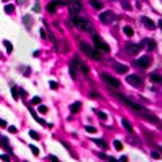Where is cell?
<instances>
[{
	"label": "cell",
	"instance_id": "obj_1",
	"mask_svg": "<svg viewBox=\"0 0 162 162\" xmlns=\"http://www.w3.org/2000/svg\"><path fill=\"white\" fill-rule=\"evenodd\" d=\"M80 47H81V50H83V52H84L88 57L94 58V60H100V58H102V54H100V50L93 49V47L89 46L88 42H81V44H80Z\"/></svg>",
	"mask_w": 162,
	"mask_h": 162
},
{
	"label": "cell",
	"instance_id": "obj_2",
	"mask_svg": "<svg viewBox=\"0 0 162 162\" xmlns=\"http://www.w3.org/2000/svg\"><path fill=\"white\" fill-rule=\"evenodd\" d=\"M117 96H118V99L122 100L123 104H127L128 107H130V109H133L135 112H143V110H144V107H143V105H141V104H138V102H135V100H133V99H130V97L122 96V94H117Z\"/></svg>",
	"mask_w": 162,
	"mask_h": 162
},
{
	"label": "cell",
	"instance_id": "obj_3",
	"mask_svg": "<svg viewBox=\"0 0 162 162\" xmlns=\"http://www.w3.org/2000/svg\"><path fill=\"white\" fill-rule=\"evenodd\" d=\"M71 19H73V24H75V26L80 28V29H83V31L91 29V23H89L88 19L81 18V16H78V15H71Z\"/></svg>",
	"mask_w": 162,
	"mask_h": 162
},
{
	"label": "cell",
	"instance_id": "obj_4",
	"mask_svg": "<svg viewBox=\"0 0 162 162\" xmlns=\"http://www.w3.org/2000/svg\"><path fill=\"white\" fill-rule=\"evenodd\" d=\"M93 41H94V46H96L97 50H102V52H109V50H110V47H109L107 44H105L104 41L96 34V32H93Z\"/></svg>",
	"mask_w": 162,
	"mask_h": 162
},
{
	"label": "cell",
	"instance_id": "obj_5",
	"mask_svg": "<svg viewBox=\"0 0 162 162\" xmlns=\"http://www.w3.org/2000/svg\"><path fill=\"white\" fill-rule=\"evenodd\" d=\"M115 18L117 16L113 15V12H110V10H107V12H104V13H99V19L102 21V23H105V24L112 23Z\"/></svg>",
	"mask_w": 162,
	"mask_h": 162
},
{
	"label": "cell",
	"instance_id": "obj_6",
	"mask_svg": "<svg viewBox=\"0 0 162 162\" xmlns=\"http://www.w3.org/2000/svg\"><path fill=\"white\" fill-rule=\"evenodd\" d=\"M78 66H80V60L78 58H73L71 62H70V76L76 80L78 78Z\"/></svg>",
	"mask_w": 162,
	"mask_h": 162
},
{
	"label": "cell",
	"instance_id": "obj_7",
	"mask_svg": "<svg viewBox=\"0 0 162 162\" xmlns=\"http://www.w3.org/2000/svg\"><path fill=\"white\" fill-rule=\"evenodd\" d=\"M66 5H68L70 8V13L71 15H78L81 10V3L78 2V0H70V2H66Z\"/></svg>",
	"mask_w": 162,
	"mask_h": 162
},
{
	"label": "cell",
	"instance_id": "obj_8",
	"mask_svg": "<svg viewBox=\"0 0 162 162\" xmlns=\"http://www.w3.org/2000/svg\"><path fill=\"white\" fill-rule=\"evenodd\" d=\"M127 81L130 83L131 86H135V88H141V84H143V80H141L138 75H128Z\"/></svg>",
	"mask_w": 162,
	"mask_h": 162
},
{
	"label": "cell",
	"instance_id": "obj_9",
	"mask_svg": "<svg viewBox=\"0 0 162 162\" xmlns=\"http://www.w3.org/2000/svg\"><path fill=\"white\" fill-rule=\"evenodd\" d=\"M100 78H102V80H104L109 86H112V88H118V86H120V83H118V81H117L113 76L107 75V73H102V75H100Z\"/></svg>",
	"mask_w": 162,
	"mask_h": 162
},
{
	"label": "cell",
	"instance_id": "obj_10",
	"mask_svg": "<svg viewBox=\"0 0 162 162\" xmlns=\"http://www.w3.org/2000/svg\"><path fill=\"white\" fill-rule=\"evenodd\" d=\"M60 5H66V2H65V0H52V2H49V5H47V12L54 13L55 8L60 7Z\"/></svg>",
	"mask_w": 162,
	"mask_h": 162
},
{
	"label": "cell",
	"instance_id": "obj_11",
	"mask_svg": "<svg viewBox=\"0 0 162 162\" xmlns=\"http://www.w3.org/2000/svg\"><path fill=\"white\" fill-rule=\"evenodd\" d=\"M139 50H141V44H131V42L127 44V52H128V54L136 55Z\"/></svg>",
	"mask_w": 162,
	"mask_h": 162
},
{
	"label": "cell",
	"instance_id": "obj_12",
	"mask_svg": "<svg viewBox=\"0 0 162 162\" xmlns=\"http://www.w3.org/2000/svg\"><path fill=\"white\" fill-rule=\"evenodd\" d=\"M135 65L136 66H141V68H147V66L151 65V58L149 57H139L138 60H136Z\"/></svg>",
	"mask_w": 162,
	"mask_h": 162
},
{
	"label": "cell",
	"instance_id": "obj_13",
	"mask_svg": "<svg viewBox=\"0 0 162 162\" xmlns=\"http://www.w3.org/2000/svg\"><path fill=\"white\" fill-rule=\"evenodd\" d=\"M141 23H143L144 26L147 28V29H154V28H156L154 21H152L151 18H147V16H143V18H141Z\"/></svg>",
	"mask_w": 162,
	"mask_h": 162
},
{
	"label": "cell",
	"instance_id": "obj_14",
	"mask_svg": "<svg viewBox=\"0 0 162 162\" xmlns=\"http://www.w3.org/2000/svg\"><path fill=\"white\" fill-rule=\"evenodd\" d=\"M143 46H146V49L149 50H154L156 49V42L152 41V39H149V37H146V39H143Z\"/></svg>",
	"mask_w": 162,
	"mask_h": 162
},
{
	"label": "cell",
	"instance_id": "obj_15",
	"mask_svg": "<svg viewBox=\"0 0 162 162\" xmlns=\"http://www.w3.org/2000/svg\"><path fill=\"white\" fill-rule=\"evenodd\" d=\"M113 66H115V71H117V73H122V75H123V73H127V71H128V65H123V63H115Z\"/></svg>",
	"mask_w": 162,
	"mask_h": 162
},
{
	"label": "cell",
	"instance_id": "obj_16",
	"mask_svg": "<svg viewBox=\"0 0 162 162\" xmlns=\"http://www.w3.org/2000/svg\"><path fill=\"white\" fill-rule=\"evenodd\" d=\"M23 23L26 26V29H31L32 28V16L31 15H24L23 16Z\"/></svg>",
	"mask_w": 162,
	"mask_h": 162
},
{
	"label": "cell",
	"instance_id": "obj_17",
	"mask_svg": "<svg viewBox=\"0 0 162 162\" xmlns=\"http://www.w3.org/2000/svg\"><path fill=\"white\" fill-rule=\"evenodd\" d=\"M29 112H31L32 118H34L36 122H39V123H41V125H44V127H47V125H49V123H47V122H46V120H42V118H41V117H37V115H36V112H34V110H32V109H29Z\"/></svg>",
	"mask_w": 162,
	"mask_h": 162
},
{
	"label": "cell",
	"instance_id": "obj_18",
	"mask_svg": "<svg viewBox=\"0 0 162 162\" xmlns=\"http://www.w3.org/2000/svg\"><path fill=\"white\" fill-rule=\"evenodd\" d=\"M0 146L3 147V149H7V151L10 149V144H8V139L5 138L3 135H0Z\"/></svg>",
	"mask_w": 162,
	"mask_h": 162
},
{
	"label": "cell",
	"instance_id": "obj_19",
	"mask_svg": "<svg viewBox=\"0 0 162 162\" xmlns=\"http://www.w3.org/2000/svg\"><path fill=\"white\" fill-rule=\"evenodd\" d=\"M122 125H123V127L127 128V131H128V133H133V127H131V123L128 122L127 118H122Z\"/></svg>",
	"mask_w": 162,
	"mask_h": 162
},
{
	"label": "cell",
	"instance_id": "obj_20",
	"mask_svg": "<svg viewBox=\"0 0 162 162\" xmlns=\"http://www.w3.org/2000/svg\"><path fill=\"white\" fill-rule=\"evenodd\" d=\"M89 3H91L93 8H96V10H100V8H102V2H100V0H89Z\"/></svg>",
	"mask_w": 162,
	"mask_h": 162
},
{
	"label": "cell",
	"instance_id": "obj_21",
	"mask_svg": "<svg viewBox=\"0 0 162 162\" xmlns=\"http://www.w3.org/2000/svg\"><path fill=\"white\" fill-rule=\"evenodd\" d=\"M93 143H96L99 147H102V149H105L107 147V143H105L104 139H93Z\"/></svg>",
	"mask_w": 162,
	"mask_h": 162
},
{
	"label": "cell",
	"instance_id": "obj_22",
	"mask_svg": "<svg viewBox=\"0 0 162 162\" xmlns=\"http://www.w3.org/2000/svg\"><path fill=\"white\" fill-rule=\"evenodd\" d=\"M149 80L154 81V83H161V75H159V73H151Z\"/></svg>",
	"mask_w": 162,
	"mask_h": 162
},
{
	"label": "cell",
	"instance_id": "obj_23",
	"mask_svg": "<svg viewBox=\"0 0 162 162\" xmlns=\"http://www.w3.org/2000/svg\"><path fill=\"white\" fill-rule=\"evenodd\" d=\"M3 46H5V49H7V52H8V54H12V52H13V46H12L10 42H8L7 39L3 41Z\"/></svg>",
	"mask_w": 162,
	"mask_h": 162
},
{
	"label": "cell",
	"instance_id": "obj_24",
	"mask_svg": "<svg viewBox=\"0 0 162 162\" xmlns=\"http://www.w3.org/2000/svg\"><path fill=\"white\" fill-rule=\"evenodd\" d=\"M113 147H115L117 151H122V149H123V144H122V141L117 139V141H113Z\"/></svg>",
	"mask_w": 162,
	"mask_h": 162
},
{
	"label": "cell",
	"instance_id": "obj_25",
	"mask_svg": "<svg viewBox=\"0 0 162 162\" xmlns=\"http://www.w3.org/2000/svg\"><path fill=\"white\" fill-rule=\"evenodd\" d=\"M70 110H71V112H78V110H80V102L71 104V105H70Z\"/></svg>",
	"mask_w": 162,
	"mask_h": 162
},
{
	"label": "cell",
	"instance_id": "obj_26",
	"mask_svg": "<svg viewBox=\"0 0 162 162\" xmlns=\"http://www.w3.org/2000/svg\"><path fill=\"white\" fill-rule=\"evenodd\" d=\"M13 12H15V7H13V5H5V13L10 15V13H13Z\"/></svg>",
	"mask_w": 162,
	"mask_h": 162
},
{
	"label": "cell",
	"instance_id": "obj_27",
	"mask_svg": "<svg viewBox=\"0 0 162 162\" xmlns=\"http://www.w3.org/2000/svg\"><path fill=\"white\" fill-rule=\"evenodd\" d=\"M122 8H123V10H130L131 8V5L128 3V0H122Z\"/></svg>",
	"mask_w": 162,
	"mask_h": 162
},
{
	"label": "cell",
	"instance_id": "obj_28",
	"mask_svg": "<svg viewBox=\"0 0 162 162\" xmlns=\"http://www.w3.org/2000/svg\"><path fill=\"white\" fill-rule=\"evenodd\" d=\"M12 96H13L15 100H18V88H15V86L12 88Z\"/></svg>",
	"mask_w": 162,
	"mask_h": 162
},
{
	"label": "cell",
	"instance_id": "obj_29",
	"mask_svg": "<svg viewBox=\"0 0 162 162\" xmlns=\"http://www.w3.org/2000/svg\"><path fill=\"white\" fill-rule=\"evenodd\" d=\"M123 32H125L127 36H133V29H131L130 26H125V28H123Z\"/></svg>",
	"mask_w": 162,
	"mask_h": 162
},
{
	"label": "cell",
	"instance_id": "obj_30",
	"mask_svg": "<svg viewBox=\"0 0 162 162\" xmlns=\"http://www.w3.org/2000/svg\"><path fill=\"white\" fill-rule=\"evenodd\" d=\"M151 156H152V159H156V161H159V159H161V152H159V151H152V152H151Z\"/></svg>",
	"mask_w": 162,
	"mask_h": 162
},
{
	"label": "cell",
	"instance_id": "obj_31",
	"mask_svg": "<svg viewBox=\"0 0 162 162\" xmlns=\"http://www.w3.org/2000/svg\"><path fill=\"white\" fill-rule=\"evenodd\" d=\"M32 12H34V13H39V12H41V5H39V2H36V3L32 5Z\"/></svg>",
	"mask_w": 162,
	"mask_h": 162
},
{
	"label": "cell",
	"instance_id": "obj_32",
	"mask_svg": "<svg viewBox=\"0 0 162 162\" xmlns=\"http://www.w3.org/2000/svg\"><path fill=\"white\" fill-rule=\"evenodd\" d=\"M29 149H31V152H32L34 156H39V149L34 146V144H31V146H29Z\"/></svg>",
	"mask_w": 162,
	"mask_h": 162
},
{
	"label": "cell",
	"instance_id": "obj_33",
	"mask_svg": "<svg viewBox=\"0 0 162 162\" xmlns=\"http://www.w3.org/2000/svg\"><path fill=\"white\" fill-rule=\"evenodd\" d=\"M80 68L83 70V73H88V71H89V68H88V65H86V63H80Z\"/></svg>",
	"mask_w": 162,
	"mask_h": 162
},
{
	"label": "cell",
	"instance_id": "obj_34",
	"mask_svg": "<svg viewBox=\"0 0 162 162\" xmlns=\"http://www.w3.org/2000/svg\"><path fill=\"white\" fill-rule=\"evenodd\" d=\"M84 130L88 131V133H96V131H97V130H96V128H94V127H88V125H86V127H84Z\"/></svg>",
	"mask_w": 162,
	"mask_h": 162
},
{
	"label": "cell",
	"instance_id": "obj_35",
	"mask_svg": "<svg viewBox=\"0 0 162 162\" xmlns=\"http://www.w3.org/2000/svg\"><path fill=\"white\" fill-rule=\"evenodd\" d=\"M29 136H31L32 139H37V138H39V135H37V133H36V131H32V130L29 131Z\"/></svg>",
	"mask_w": 162,
	"mask_h": 162
},
{
	"label": "cell",
	"instance_id": "obj_36",
	"mask_svg": "<svg viewBox=\"0 0 162 162\" xmlns=\"http://www.w3.org/2000/svg\"><path fill=\"white\" fill-rule=\"evenodd\" d=\"M31 104H41V97H32Z\"/></svg>",
	"mask_w": 162,
	"mask_h": 162
},
{
	"label": "cell",
	"instance_id": "obj_37",
	"mask_svg": "<svg viewBox=\"0 0 162 162\" xmlns=\"http://www.w3.org/2000/svg\"><path fill=\"white\" fill-rule=\"evenodd\" d=\"M37 110H39L41 113H46V112H47V107H46V105H39V109H37Z\"/></svg>",
	"mask_w": 162,
	"mask_h": 162
},
{
	"label": "cell",
	"instance_id": "obj_38",
	"mask_svg": "<svg viewBox=\"0 0 162 162\" xmlns=\"http://www.w3.org/2000/svg\"><path fill=\"white\" fill-rule=\"evenodd\" d=\"M99 117H100V120H107V118H109L105 112H99Z\"/></svg>",
	"mask_w": 162,
	"mask_h": 162
},
{
	"label": "cell",
	"instance_id": "obj_39",
	"mask_svg": "<svg viewBox=\"0 0 162 162\" xmlns=\"http://www.w3.org/2000/svg\"><path fill=\"white\" fill-rule=\"evenodd\" d=\"M49 86H50L52 89H57V88H58V84L55 83V81H50V83H49Z\"/></svg>",
	"mask_w": 162,
	"mask_h": 162
},
{
	"label": "cell",
	"instance_id": "obj_40",
	"mask_svg": "<svg viewBox=\"0 0 162 162\" xmlns=\"http://www.w3.org/2000/svg\"><path fill=\"white\" fill-rule=\"evenodd\" d=\"M0 159H2V161H10V156H8V154H2Z\"/></svg>",
	"mask_w": 162,
	"mask_h": 162
},
{
	"label": "cell",
	"instance_id": "obj_41",
	"mask_svg": "<svg viewBox=\"0 0 162 162\" xmlns=\"http://www.w3.org/2000/svg\"><path fill=\"white\" fill-rule=\"evenodd\" d=\"M49 159H50L52 162H57V161H58V159H57V156H49Z\"/></svg>",
	"mask_w": 162,
	"mask_h": 162
},
{
	"label": "cell",
	"instance_id": "obj_42",
	"mask_svg": "<svg viewBox=\"0 0 162 162\" xmlns=\"http://www.w3.org/2000/svg\"><path fill=\"white\" fill-rule=\"evenodd\" d=\"M8 130H10V133H16V131H18V130H16V127H10Z\"/></svg>",
	"mask_w": 162,
	"mask_h": 162
},
{
	"label": "cell",
	"instance_id": "obj_43",
	"mask_svg": "<svg viewBox=\"0 0 162 162\" xmlns=\"http://www.w3.org/2000/svg\"><path fill=\"white\" fill-rule=\"evenodd\" d=\"M0 127H7V122L3 118H0Z\"/></svg>",
	"mask_w": 162,
	"mask_h": 162
},
{
	"label": "cell",
	"instance_id": "obj_44",
	"mask_svg": "<svg viewBox=\"0 0 162 162\" xmlns=\"http://www.w3.org/2000/svg\"><path fill=\"white\" fill-rule=\"evenodd\" d=\"M91 96H93V97H97V99H99V97H100V96H99V94H97V93H96V91H93V93H91Z\"/></svg>",
	"mask_w": 162,
	"mask_h": 162
},
{
	"label": "cell",
	"instance_id": "obj_45",
	"mask_svg": "<svg viewBox=\"0 0 162 162\" xmlns=\"http://www.w3.org/2000/svg\"><path fill=\"white\" fill-rule=\"evenodd\" d=\"M18 91H19V94H21V96H23V97L26 96V91H24V89H18Z\"/></svg>",
	"mask_w": 162,
	"mask_h": 162
},
{
	"label": "cell",
	"instance_id": "obj_46",
	"mask_svg": "<svg viewBox=\"0 0 162 162\" xmlns=\"http://www.w3.org/2000/svg\"><path fill=\"white\" fill-rule=\"evenodd\" d=\"M41 37H42V39H46V31H44V29L41 31Z\"/></svg>",
	"mask_w": 162,
	"mask_h": 162
},
{
	"label": "cell",
	"instance_id": "obj_47",
	"mask_svg": "<svg viewBox=\"0 0 162 162\" xmlns=\"http://www.w3.org/2000/svg\"><path fill=\"white\" fill-rule=\"evenodd\" d=\"M2 2H8V0H2Z\"/></svg>",
	"mask_w": 162,
	"mask_h": 162
}]
</instances>
